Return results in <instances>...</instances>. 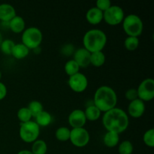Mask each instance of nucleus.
<instances>
[{
  "label": "nucleus",
  "mask_w": 154,
  "mask_h": 154,
  "mask_svg": "<svg viewBox=\"0 0 154 154\" xmlns=\"http://www.w3.org/2000/svg\"><path fill=\"white\" fill-rule=\"evenodd\" d=\"M102 124L107 132H112L120 134L127 129L129 124L128 114L120 108H114L104 113Z\"/></svg>",
  "instance_id": "f257e3e1"
},
{
  "label": "nucleus",
  "mask_w": 154,
  "mask_h": 154,
  "mask_svg": "<svg viewBox=\"0 0 154 154\" xmlns=\"http://www.w3.org/2000/svg\"><path fill=\"white\" fill-rule=\"evenodd\" d=\"M117 96L114 90L108 86H101L95 92L93 105L101 112H107L116 108Z\"/></svg>",
  "instance_id": "f03ea898"
},
{
  "label": "nucleus",
  "mask_w": 154,
  "mask_h": 154,
  "mask_svg": "<svg viewBox=\"0 0 154 154\" xmlns=\"http://www.w3.org/2000/svg\"><path fill=\"white\" fill-rule=\"evenodd\" d=\"M107 41L108 38L105 32L99 29H92L84 34L83 45L84 48L92 54L103 51L106 46Z\"/></svg>",
  "instance_id": "7ed1b4c3"
},
{
  "label": "nucleus",
  "mask_w": 154,
  "mask_h": 154,
  "mask_svg": "<svg viewBox=\"0 0 154 154\" xmlns=\"http://www.w3.org/2000/svg\"><path fill=\"white\" fill-rule=\"evenodd\" d=\"M123 29L128 36L137 37L141 35L144 29L142 20L136 14H129L126 16L122 22Z\"/></svg>",
  "instance_id": "20e7f679"
},
{
  "label": "nucleus",
  "mask_w": 154,
  "mask_h": 154,
  "mask_svg": "<svg viewBox=\"0 0 154 154\" xmlns=\"http://www.w3.org/2000/svg\"><path fill=\"white\" fill-rule=\"evenodd\" d=\"M43 40L42 31L37 27L31 26L25 29L22 32L21 43L25 45L29 50H35L40 47Z\"/></svg>",
  "instance_id": "39448f33"
},
{
  "label": "nucleus",
  "mask_w": 154,
  "mask_h": 154,
  "mask_svg": "<svg viewBox=\"0 0 154 154\" xmlns=\"http://www.w3.org/2000/svg\"><path fill=\"white\" fill-rule=\"evenodd\" d=\"M20 139L26 143H32L38 139L40 135V127L33 120L20 123L19 129Z\"/></svg>",
  "instance_id": "423d86ee"
},
{
  "label": "nucleus",
  "mask_w": 154,
  "mask_h": 154,
  "mask_svg": "<svg viewBox=\"0 0 154 154\" xmlns=\"http://www.w3.org/2000/svg\"><path fill=\"white\" fill-rule=\"evenodd\" d=\"M125 17L124 11L118 5H111L109 8L103 12V20L108 25L117 26L122 23Z\"/></svg>",
  "instance_id": "0eeeda50"
},
{
  "label": "nucleus",
  "mask_w": 154,
  "mask_h": 154,
  "mask_svg": "<svg viewBox=\"0 0 154 154\" xmlns=\"http://www.w3.org/2000/svg\"><path fill=\"white\" fill-rule=\"evenodd\" d=\"M90 133L85 128H76L71 129L69 141L75 147L79 148L86 147L90 142Z\"/></svg>",
  "instance_id": "6e6552de"
},
{
  "label": "nucleus",
  "mask_w": 154,
  "mask_h": 154,
  "mask_svg": "<svg viewBox=\"0 0 154 154\" xmlns=\"http://www.w3.org/2000/svg\"><path fill=\"white\" fill-rule=\"evenodd\" d=\"M138 99L144 102H150L154 98V81L153 78H146L136 89Z\"/></svg>",
  "instance_id": "1a4fd4ad"
},
{
  "label": "nucleus",
  "mask_w": 154,
  "mask_h": 154,
  "mask_svg": "<svg viewBox=\"0 0 154 154\" xmlns=\"http://www.w3.org/2000/svg\"><path fill=\"white\" fill-rule=\"evenodd\" d=\"M68 84L72 91L81 93L87 90L88 87V79L84 74L78 72L75 75L69 77Z\"/></svg>",
  "instance_id": "9d476101"
},
{
  "label": "nucleus",
  "mask_w": 154,
  "mask_h": 154,
  "mask_svg": "<svg viewBox=\"0 0 154 154\" xmlns=\"http://www.w3.org/2000/svg\"><path fill=\"white\" fill-rule=\"evenodd\" d=\"M87 121L84 111L81 109H75L72 111L68 118L69 124L72 129L84 127Z\"/></svg>",
  "instance_id": "9b49d317"
},
{
  "label": "nucleus",
  "mask_w": 154,
  "mask_h": 154,
  "mask_svg": "<svg viewBox=\"0 0 154 154\" xmlns=\"http://www.w3.org/2000/svg\"><path fill=\"white\" fill-rule=\"evenodd\" d=\"M145 103L141 99H137L129 102L128 105V116L132 118H140L145 111Z\"/></svg>",
  "instance_id": "f8f14e48"
},
{
  "label": "nucleus",
  "mask_w": 154,
  "mask_h": 154,
  "mask_svg": "<svg viewBox=\"0 0 154 154\" xmlns=\"http://www.w3.org/2000/svg\"><path fill=\"white\" fill-rule=\"evenodd\" d=\"M90 53L84 48H81L75 51L73 59L80 68H87L90 65Z\"/></svg>",
  "instance_id": "ddd939ff"
},
{
  "label": "nucleus",
  "mask_w": 154,
  "mask_h": 154,
  "mask_svg": "<svg viewBox=\"0 0 154 154\" xmlns=\"http://www.w3.org/2000/svg\"><path fill=\"white\" fill-rule=\"evenodd\" d=\"M16 15V10L11 5L8 3L0 4V20L2 22L8 23Z\"/></svg>",
  "instance_id": "4468645a"
},
{
  "label": "nucleus",
  "mask_w": 154,
  "mask_h": 154,
  "mask_svg": "<svg viewBox=\"0 0 154 154\" xmlns=\"http://www.w3.org/2000/svg\"><path fill=\"white\" fill-rule=\"evenodd\" d=\"M86 20L91 25H98L103 20V12L96 7L91 8L86 13Z\"/></svg>",
  "instance_id": "2eb2a0df"
},
{
  "label": "nucleus",
  "mask_w": 154,
  "mask_h": 154,
  "mask_svg": "<svg viewBox=\"0 0 154 154\" xmlns=\"http://www.w3.org/2000/svg\"><path fill=\"white\" fill-rule=\"evenodd\" d=\"M26 23L23 18L20 16L16 15L12 20L8 22V28L14 33H22L25 30Z\"/></svg>",
  "instance_id": "dca6fc26"
},
{
  "label": "nucleus",
  "mask_w": 154,
  "mask_h": 154,
  "mask_svg": "<svg viewBox=\"0 0 154 154\" xmlns=\"http://www.w3.org/2000/svg\"><path fill=\"white\" fill-rule=\"evenodd\" d=\"M29 54V50L22 43L15 44L12 51L11 56L17 60H23L25 59Z\"/></svg>",
  "instance_id": "f3484780"
},
{
  "label": "nucleus",
  "mask_w": 154,
  "mask_h": 154,
  "mask_svg": "<svg viewBox=\"0 0 154 154\" xmlns=\"http://www.w3.org/2000/svg\"><path fill=\"white\" fill-rule=\"evenodd\" d=\"M120 141V135L112 132H107L103 137V143L106 147L113 148L117 146Z\"/></svg>",
  "instance_id": "a211bd4d"
},
{
  "label": "nucleus",
  "mask_w": 154,
  "mask_h": 154,
  "mask_svg": "<svg viewBox=\"0 0 154 154\" xmlns=\"http://www.w3.org/2000/svg\"><path fill=\"white\" fill-rule=\"evenodd\" d=\"M84 111V114H85V117L87 120L89 121H96V120H99L100 118L101 115H102V112L98 109V108H96L93 103L92 105H89L86 108L85 111Z\"/></svg>",
  "instance_id": "6ab92c4d"
},
{
  "label": "nucleus",
  "mask_w": 154,
  "mask_h": 154,
  "mask_svg": "<svg viewBox=\"0 0 154 154\" xmlns=\"http://www.w3.org/2000/svg\"><path fill=\"white\" fill-rule=\"evenodd\" d=\"M35 122L39 127H46L52 122V116L48 111H43L35 117Z\"/></svg>",
  "instance_id": "aec40b11"
},
{
  "label": "nucleus",
  "mask_w": 154,
  "mask_h": 154,
  "mask_svg": "<svg viewBox=\"0 0 154 154\" xmlns=\"http://www.w3.org/2000/svg\"><path fill=\"white\" fill-rule=\"evenodd\" d=\"M106 61V57L103 51L92 53L90 54V65L96 68L103 66Z\"/></svg>",
  "instance_id": "412c9836"
},
{
  "label": "nucleus",
  "mask_w": 154,
  "mask_h": 154,
  "mask_svg": "<svg viewBox=\"0 0 154 154\" xmlns=\"http://www.w3.org/2000/svg\"><path fill=\"white\" fill-rule=\"evenodd\" d=\"M31 152L32 154H46L48 152L47 143L44 140H36L32 144Z\"/></svg>",
  "instance_id": "4be33fe9"
},
{
  "label": "nucleus",
  "mask_w": 154,
  "mask_h": 154,
  "mask_svg": "<svg viewBox=\"0 0 154 154\" xmlns=\"http://www.w3.org/2000/svg\"><path fill=\"white\" fill-rule=\"evenodd\" d=\"M70 132L71 129H69L66 126H61L59 127L55 132V137L58 141H69L70 138Z\"/></svg>",
  "instance_id": "5701e85b"
},
{
  "label": "nucleus",
  "mask_w": 154,
  "mask_h": 154,
  "mask_svg": "<svg viewBox=\"0 0 154 154\" xmlns=\"http://www.w3.org/2000/svg\"><path fill=\"white\" fill-rule=\"evenodd\" d=\"M81 68L79 67L76 62L74 60H70L67 61L65 64L64 70L66 72V75H69V77L75 75V74L78 73Z\"/></svg>",
  "instance_id": "b1692460"
},
{
  "label": "nucleus",
  "mask_w": 154,
  "mask_h": 154,
  "mask_svg": "<svg viewBox=\"0 0 154 154\" xmlns=\"http://www.w3.org/2000/svg\"><path fill=\"white\" fill-rule=\"evenodd\" d=\"M27 108L29 110L32 117H34V118L38 114H39L42 111H44L43 105H42V102L37 100H33L30 102Z\"/></svg>",
  "instance_id": "393cba45"
},
{
  "label": "nucleus",
  "mask_w": 154,
  "mask_h": 154,
  "mask_svg": "<svg viewBox=\"0 0 154 154\" xmlns=\"http://www.w3.org/2000/svg\"><path fill=\"white\" fill-rule=\"evenodd\" d=\"M17 116L18 120H20L21 123L30 121V120H32V118L31 113H30L29 110L28 109L27 107H23V108H20L18 110Z\"/></svg>",
  "instance_id": "a878e982"
},
{
  "label": "nucleus",
  "mask_w": 154,
  "mask_h": 154,
  "mask_svg": "<svg viewBox=\"0 0 154 154\" xmlns=\"http://www.w3.org/2000/svg\"><path fill=\"white\" fill-rule=\"evenodd\" d=\"M139 46V39L137 37L128 36L124 41V47L127 51H134Z\"/></svg>",
  "instance_id": "bb28decb"
},
{
  "label": "nucleus",
  "mask_w": 154,
  "mask_h": 154,
  "mask_svg": "<svg viewBox=\"0 0 154 154\" xmlns=\"http://www.w3.org/2000/svg\"><path fill=\"white\" fill-rule=\"evenodd\" d=\"M15 43L11 39H5L0 45V50L5 55H11Z\"/></svg>",
  "instance_id": "cd10ccee"
},
{
  "label": "nucleus",
  "mask_w": 154,
  "mask_h": 154,
  "mask_svg": "<svg viewBox=\"0 0 154 154\" xmlns=\"http://www.w3.org/2000/svg\"><path fill=\"white\" fill-rule=\"evenodd\" d=\"M134 150L133 144L131 141L126 140L119 144L118 153L119 154H132Z\"/></svg>",
  "instance_id": "c85d7f7f"
},
{
  "label": "nucleus",
  "mask_w": 154,
  "mask_h": 154,
  "mask_svg": "<svg viewBox=\"0 0 154 154\" xmlns=\"http://www.w3.org/2000/svg\"><path fill=\"white\" fill-rule=\"evenodd\" d=\"M143 141L146 146L149 147H154V129H150L144 132L143 135Z\"/></svg>",
  "instance_id": "c756f323"
},
{
  "label": "nucleus",
  "mask_w": 154,
  "mask_h": 154,
  "mask_svg": "<svg viewBox=\"0 0 154 154\" xmlns=\"http://www.w3.org/2000/svg\"><path fill=\"white\" fill-rule=\"evenodd\" d=\"M111 5H112L110 0H97L96 2V8L102 12H105V11L108 10Z\"/></svg>",
  "instance_id": "7c9ffc66"
},
{
  "label": "nucleus",
  "mask_w": 154,
  "mask_h": 154,
  "mask_svg": "<svg viewBox=\"0 0 154 154\" xmlns=\"http://www.w3.org/2000/svg\"><path fill=\"white\" fill-rule=\"evenodd\" d=\"M125 97L129 102L135 100V99H138V93H137V90L135 88H130L129 90H126L125 93Z\"/></svg>",
  "instance_id": "2f4dec72"
},
{
  "label": "nucleus",
  "mask_w": 154,
  "mask_h": 154,
  "mask_svg": "<svg viewBox=\"0 0 154 154\" xmlns=\"http://www.w3.org/2000/svg\"><path fill=\"white\" fill-rule=\"evenodd\" d=\"M62 50H63V53L64 54V55L66 56L73 55L74 52H75V49H74L72 45H66Z\"/></svg>",
  "instance_id": "473e14b6"
},
{
  "label": "nucleus",
  "mask_w": 154,
  "mask_h": 154,
  "mask_svg": "<svg viewBox=\"0 0 154 154\" xmlns=\"http://www.w3.org/2000/svg\"><path fill=\"white\" fill-rule=\"evenodd\" d=\"M7 96V87L0 81V101L4 99Z\"/></svg>",
  "instance_id": "72a5a7b5"
},
{
  "label": "nucleus",
  "mask_w": 154,
  "mask_h": 154,
  "mask_svg": "<svg viewBox=\"0 0 154 154\" xmlns=\"http://www.w3.org/2000/svg\"><path fill=\"white\" fill-rule=\"evenodd\" d=\"M17 154H32V153L31 152V150H20V151L18 152Z\"/></svg>",
  "instance_id": "f704fd0d"
},
{
  "label": "nucleus",
  "mask_w": 154,
  "mask_h": 154,
  "mask_svg": "<svg viewBox=\"0 0 154 154\" xmlns=\"http://www.w3.org/2000/svg\"><path fill=\"white\" fill-rule=\"evenodd\" d=\"M3 41V37H2V33L0 32V45H1L2 42Z\"/></svg>",
  "instance_id": "c9c22d12"
},
{
  "label": "nucleus",
  "mask_w": 154,
  "mask_h": 154,
  "mask_svg": "<svg viewBox=\"0 0 154 154\" xmlns=\"http://www.w3.org/2000/svg\"><path fill=\"white\" fill-rule=\"evenodd\" d=\"M1 78H2V72L1 71H0V80H1Z\"/></svg>",
  "instance_id": "e433bc0d"
}]
</instances>
